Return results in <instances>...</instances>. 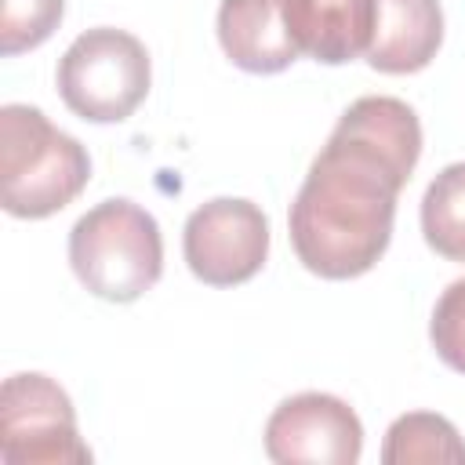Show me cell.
I'll use <instances>...</instances> for the list:
<instances>
[{
	"label": "cell",
	"mask_w": 465,
	"mask_h": 465,
	"mask_svg": "<svg viewBox=\"0 0 465 465\" xmlns=\"http://www.w3.org/2000/svg\"><path fill=\"white\" fill-rule=\"evenodd\" d=\"M421 156L414 109L389 94L356 98L316 153L287 214L298 262L323 280H356L392 240L400 189Z\"/></svg>",
	"instance_id": "6da1fadb"
},
{
	"label": "cell",
	"mask_w": 465,
	"mask_h": 465,
	"mask_svg": "<svg viewBox=\"0 0 465 465\" xmlns=\"http://www.w3.org/2000/svg\"><path fill=\"white\" fill-rule=\"evenodd\" d=\"M91 178L87 149L36 105L0 109V200L11 218H47L73 203Z\"/></svg>",
	"instance_id": "7a4b0ae2"
},
{
	"label": "cell",
	"mask_w": 465,
	"mask_h": 465,
	"mask_svg": "<svg viewBox=\"0 0 465 465\" xmlns=\"http://www.w3.org/2000/svg\"><path fill=\"white\" fill-rule=\"evenodd\" d=\"M69 265L94 298L138 302L163 272L160 225L134 200H102L69 229Z\"/></svg>",
	"instance_id": "3957f363"
},
{
	"label": "cell",
	"mask_w": 465,
	"mask_h": 465,
	"mask_svg": "<svg viewBox=\"0 0 465 465\" xmlns=\"http://www.w3.org/2000/svg\"><path fill=\"white\" fill-rule=\"evenodd\" d=\"M58 94L62 102L91 124L127 120L149 94V51L127 29L98 25L80 33L58 58Z\"/></svg>",
	"instance_id": "277c9868"
},
{
	"label": "cell",
	"mask_w": 465,
	"mask_h": 465,
	"mask_svg": "<svg viewBox=\"0 0 465 465\" xmlns=\"http://www.w3.org/2000/svg\"><path fill=\"white\" fill-rule=\"evenodd\" d=\"M0 458L4 465H87L91 447L76 432L65 389L36 371L11 374L0 389Z\"/></svg>",
	"instance_id": "5b68a950"
},
{
	"label": "cell",
	"mask_w": 465,
	"mask_h": 465,
	"mask_svg": "<svg viewBox=\"0 0 465 465\" xmlns=\"http://www.w3.org/2000/svg\"><path fill=\"white\" fill-rule=\"evenodd\" d=\"M182 251L189 272L207 287L247 283L269 254V218L240 196H214L185 218Z\"/></svg>",
	"instance_id": "8992f818"
},
{
	"label": "cell",
	"mask_w": 465,
	"mask_h": 465,
	"mask_svg": "<svg viewBox=\"0 0 465 465\" xmlns=\"http://www.w3.org/2000/svg\"><path fill=\"white\" fill-rule=\"evenodd\" d=\"M363 425L331 392L287 396L265 421V454L280 465H356Z\"/></svg>",
	"instance_id": "52a82bcc"
},
{
	"label": "cell",
	"mask_w": 465,
	"mask_h": 465,
	"mask_svg": "<svg viewBox=\"0 0 465 465\" xmlns=\"http://www.w3.org/2000/svg\"><path fill=\"white\" fill-rule=\"evenodd\" d=\"M218 44L243 73H280L302 51L287 25V0H222Z\"/></svg>",
	"instance_id": "ba28073f"
},
{
	"label": "cell",
	"mask_w": 465,
	"mask_h": 465,
	"mask_svg": "<svg viewBox=\"0 0 465 465\" xmlns=\"http://www.w3.org/2000/svg\"><path fill=\"white\" fill-rule=\"evenodd\" d=\"M443 44L440 0H374V33L367 62L378 73H418Z\"/></svg>",
	"instance_id": "9c48e42d"
},
{
	"label": "cell",
	"mask_w": 465,
	"mask_h": 465,
	"mask_svg": "<svg viewBox=\"0 0 465 465\" xmlns=\"http://www.w3.org/2000/svg\"><path fill=\"white\" fill-rule=\"evenodd\" d=\"M287 25L302 54L341 65L367 54L374 0H287Z\"/></svg>",
	"instance_id": "30bf717a"
},
{
	"label": "cell",
	"mask_w": 465,
	"mask_h": 465,
	"mask_svg": "<svg viewBox=\"0 0 465 465\" xmlns=\"http://www.w3.org/2000/svg\"><path fill=\"white\" fill-rule=\"evenodd\" d=\"M385 465H465V440L458 429L432 411L400 414L381 443Z\"/></svg>",
	"instance_id": "8fae6325"
},
{
	"label": "cell",
	"mask_w": 465,
	"mask_h": 465,
	"mask_svg": "<svg viewBox=\"0 0 465 465\" xmlns=\"http://www.w3.org/2000/svg\"><path fill=\"white\" fill-rule=\"evenodd\" d=\"M421 232L440 258L465 262V160L447 163L429 182L421 196Z\"/></svg>",
	"instance_id": "7c38bea8"
},
{
	"label": "cell",
	"mask_w": 465,
	"mask_h": 465,
	"mask_svg": "<svg viewBox=\"0 0 465 465\" xmlns=\"http://www.w3.org/2000/svg\"><path fill=\"white\" fill-rule=\"evenodd\" d=\"M65 0H4L0 15V51L22 54L40 47L62 22Z\"/></svg>",
	"instance_id": "4fadbf2b"
},
{
	"label": "cell",
	"mask_w": 465,
	"mask_h": 465,
	"mask_svg": "<svg viewBox=\"0 0 465 465\" xmlns=\"http://www.w3.org/2000/svg\"><path fill=\"white\" fill-rule=\"evenodd\" d=\"M429 341L450 371L465 374V276L447 283V291L440 294L429 320Z\"/></svg>",
	"instance_id": "5bb4252c"
}]
</instances>
